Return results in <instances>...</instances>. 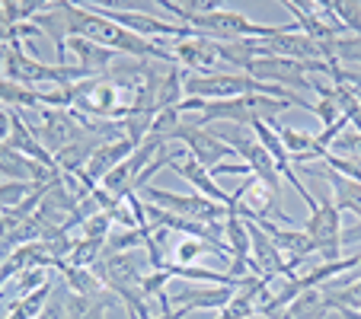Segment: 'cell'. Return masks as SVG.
I'll return each mask as SVG.
<instances>
[{
  "label": "cell",
  "instance_id": "cell-1",
  "mask_svg": "<svg viewBox=\"0 0 361 319\" xmlns=\"http://www.w3.org/2000/svg\"><path fill=\"white\" fill-rule=\"evenodd\" d=\"M144 195H147V204H157V208L170 211V214L198 220V224H221V220H227V214H231L224 204L212 201V198H202L198 192L179 195V192L160 189V185H144Z\"/></svg>",
  "mask_w": 361,
  "mask_h": 319
},
{
  "label": "cell",
  "instance_id": "cell-2",
  "mask_svg": "<svg viewBox=\"0 0 361 319\" xmlns=\"http://www.w3.org/2000/svg\"><path fill=\"white\" fill-rule=\"evenodd\" d=\"M304 233L310 237L320 262H339V258H345L342 256V246H345V239H342V233H345L342 230V211L336 208L333 198H323L320 208L307 218Z\"/></svg>",
  "mask_w": 361,
  "mask_h": 319
},
{
  "label": "cell",
  "instance_id": "cell-3",
  "mask_svg": "<svg viewBox=\"0 0 361 319\" xmlns=\"http://www.w3.org/2000/svg\"><path fill=\"white\" fill-rule=\"evenodd\" d=\"M183 70H198V74H221V51L218 42L204 39V35H192V39H157Z\"/></svg>",
  "mask_w": 361,
  "mask_h": 319
},
{
  "label": "cell",
  "instance_id": "cell-4",
  "mask_svg": "<svg viewBox=\"0 0 361 319\" xmlns=\"http://www.w3.org/2000/svg\"><path fill=\"white\" fill-rule=\"evenodd\" d=\"M173 141H179L183 144V150L189 156H195L198 163L204 166V170L212 173L214 166H221V163H227L233 156V150L227 147L224 141H218V137L212 135V131L204 128V125H195V122H183L176 131L170 135V144Z\"/></svg>",
  "mask_w": 361,
  "mask_h": 319
},
{
  "label": "cell",
  "instance_id": "cell-5",
  "mask_svg": "<svg viewBox=\"0 0 361 319\" xmlns=\"http://www.w3.org/2000/svg\"><path fill=\"white\" fill-rule=\"evenodd\" d=\"M304 70L307 68L298 61H288V58H279V55H266V58H256V61L246 68V74L262 83L281 87L285 93H298V89H314V83H310V77H307Z\"/></svg>",
  "mask_w": 361,
  "mask_h": 319
},
{
  "label": "cell",
  "instance_id": "cell-6",
  "mask_svg": "<svg viewBox=\"0 0 361 319\" xmlns=\"http://www.w3.org/2000/svg\"><path fill=\"white\" fill-rule=\"evenodd\" d=\"M233 291L237 287H224V284H183L176 291H170V304L173 306H185V310H224L233 300Z\"/></svg>",
  "mask_w": 361,
  "mask_h": 319
},
{
  "label": "cell",
  "instance_id": "cell-7",
  "mask_svg": "<svg viewBox=\"0 0 361 319\" xmlns=\"http://www.w3.org/2000/svg\"><path fill=\"white\" fill-rule=\"evenodd\" d=\"M7 147L20 150L23 156H29V160H35V163L48 166V170H58V160L55 154L45 147V144L39 141V137L29 131V125L23 122V109H10V137H7Z\"/></svg>",
  "mask_w": 361,
  "mask_h": 319
},
{
  "label": "cell",
  "instance_id": "cell-8",
  "mask_svg": "<svg viewBox=\"0 0 361 319\" xmlns=\"http://www.w3.org/2000/svg\"><path fill=\"white\" fill-rule=\"evenodd\" d=\"M275 131H279L281 144H285L288 156H291V163H314V160H326L329 150L320 147V141H317V135H310V131H300V128H291V125L285 122H269Z\"/></svg>",
  "mask_w": 361,
  "mask_h": 319
},
{
  "label": "cell",
  "instance_id": "cell-9",
  "mask_svg": "<svg viewBox=\"0 0 361 319\" xmlns=\"http://www.w3.org/2000/svg\"><path fill=\"white\" fill-rule=\"evenodd\" d=\"M317 176L329 182L336 208H339V211H352L355 218L361 220V182H355V179H348V176H342V173L329 170V166H323Z\"/></svg>",
  "mask_w": 361,
  "mask_h": 319
},
{
  "label": "cell",
  "instance_id": "cell-10",
  "mask_svg": "<svg viewBox=\"0 0 361 319\" xmlns=\"http://www.w3.org/2000/svg\"><path fill=\"white\" fill-rule=\"evenodd\" d=\"M55 268L61 272V281H64V284H68L74 294H80V297H109L106 284L96 278L93 268H77V265H68L64 258H58Z\"/></svg>",
  "mask_w": 361,
  "mask_h": 319
},
{
  "label": "cell",
  "instance_id": "cell-11",
  "mask_svg": "<svg viewBox=\"0 0 361 319\" xmlns=\"http://www.w3.org/2000/svg\"><path fill=\"white\" fill-rule=\"evenodd\" d=\"M68 51H74L77 64H80L90 77H99L102 70H109L112 58H116V51H109V48H102V45H93V42H87V39H77V35L68 39Z\"/></svg>",
  "mask_w": 361,
  "mask_h": 319
},
{
  "label": "cell",
  "instance_id": "cell-12",
  "mask_svg": "<svg viewBox=\"0 0 361 319\" xmlns=\"http://www.w3.org/2000/svg\"><path fill=\"white\" fill-rule=\"evenodd\" d=\"M224 246L231 252V262H243L252 268V256H250V224L240 214H227L224 220Z\"/></svg>",
  "mask_w": 361,
  "mask_h": 319
},
{
  "label": "cell",
  "instance_id": "cell-13",
  "mask_svg": "<svg viewBox=\"0 0 361 319\" xmlns=\"http://www.w3.org/2000/svg\"><path fill=\"white\" fill-rule=\"evenodd\" d=\"M109 306H116V294H109V297H80L71 287L64 294V313H68V319H106Z\"/></svg>",
  "mask_w": 361,
  "mask_h": 319
},
{
  "label": "cell",
  "instance_id": "cell-14",
  "mask_svg": "<svg viewBox=\"0 0 361 319\" xmlns=\"http://www.w3.org/2000/svg\"><path fill=\"white\" fill-rule=\"evenodd\" d=\"M204 252H214L218 258H227L231 262V252L224 246H214L208 239H198V237H179V243L173 246V256H176V265H195Z\"/></svg>",
  "mask_w": 361,
  "mask_h": 319
},
{
  "label": "cell",
  "instance_id": "cell-15",
  "mask_svg": "<svg viewBox=\"0 0 361 319\" xmlns=\"http://www.w3.org/2000/svg\"><path fill=\"white\" fill-rule=\"evenodd\" d=\"M48 294H51V284L39 287V291L26 294V297H16V300H10V313H7V316H4V319H35L42 310H45V304H48Z\"/></svg>",
  "mask_w": 361,
  "mask_h": 319
},
{
  "label": "cell",
  "instance_id": "cell-16",
  "mask_svg": "<svg viewBox=\"0 0 361 319\" xmlns=\"http://www.w3.org/2000/svg\"><path fill=\"white\" fill-rule=\"evenodd\" d=\"M35 189H39V185L10 182V179H4V182H0V211H4V214H20V208L32 198Z\"/></svg>",
  "mask_w": 361,
  "mask_h": 319
},
{
  "label": "cell",
  "instance_id": "cell-17",
  "mask_svg": "<svg viewBox=\"0 0 361 319\" xmlns=\"http://www.w3.org/2000/svg\"><path fill=\"white\" fill-rule=\"evenodd\" d=\"M106 256V243H96V239H74V249L64 258L68 265H77V268H96V262Z\"/></svg>",
  "mask_w": 361,
  "mask_h": 319
},
{
  "label": "cell",
  "instance_id": "cell-18",
  "mask_svg": "<svg viewBox=\"0 0 361 319\" xmlns=\"http://www.w3.org/2000/svg\"><path fill=\"white\" fill-rule=\"evenodd\" d=\"M252 316H259L256 300L246 297V294H240V291H233V300L224 306V310H218L214 319H252Z\"/></svg>",
  "mask_w": 361,
  "mask_h": 319
},
{
  "label": "cell",
  "instance_id": "cell-19",
  "mask_svg": "<svg viewBox=\"0 0 361 319\" xmlns=\"http://www.w3.org/2000/svg\"><path fill=\"white\" fill-rule=\"evenodd\" d=\"M109 227H112V218L106 211H96L93 218H87L80 224V237L83 239H96V243H106L109 239Z\"/></svg>",
  "mask_w": 361,
  "mask_h": 319
},
{
  "label": "cell",
  "instance_id": "cell-20",
  "mask_svg": "<svg viewBox=\"0 0 361 319\" xmlns=\"http://www.w3.org/2000/svg\"><path fill=\"white\" fill-rule=\"evenodd\" d=\"M45 284H51L45 268H26V272L16 275V297H26V294L39 291V287H45Z\"/></svg>",
  "mask_w": 361,
  "mask_h": 319
},
{
  "label": "cell",
  "instance_id": "cell-21",
  "mask_svg": "<svg viewBox=\"0 0 361 319\" xmlns=\"http://www.w3.org/2000/svg\"><path fill=\"white\" fill-rule=\"evenodd\" d=\"M355 278H361V252H358V268H355V272H348V281H355Z\"/></svg>",
  "mask_w": 361,
  "mask_h": 319
},
{
  "label": "cell",
  "instance_id": "cell-22",
  "mask_svg": "<svg viewBox=\"0 0 361 319\" xmlns=\"http://www.w3.org/2000/svg\"><path fill=\"white\" fill-rule=\"evenodd\" d=\"M0 77H4V61H0Z\"/></svg>",
  "mask_w": 361,
  "mask_h": 319
}]
</instances>
